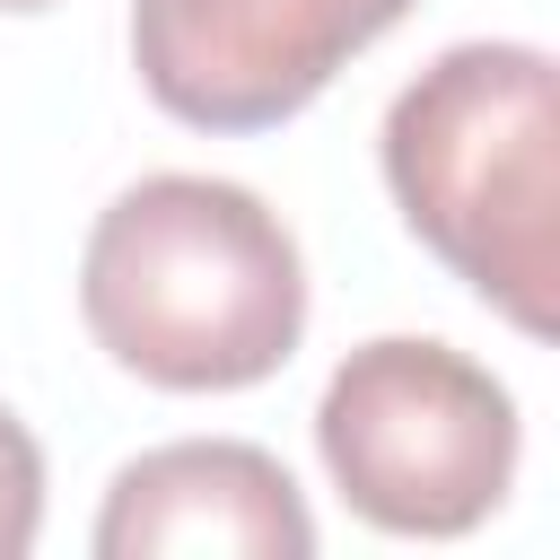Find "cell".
<instances>
[{
  "instance_id": "6da1fadb",
  "label": "cell",
  "mask_w": 560,
  "mask_h": 560,
  "mask_svg": "<svg viewBox=\"0 0 560 560\" xmlns=\"http://www.w3.org/2000/svg\"><path fill=\"white\" fill-rule=\"evenodd\" d=\"M79 315L140 385L236 394L289 368L306 332V262L280 210H262L245 184L149 175L96 219Z\"/></svg>"
},
{
  "instance_id": "7a4b0ae2",
  "label": "cell",
  "mask_w": 560,
  "mask_h": 560,
  "mask_svg": "<svg viewBox=\"0 0 560 560\" xmlns=\"http://www.w3.org/2000/svg\"><path fill=\"white\" fill-rule=\"evenodd\" d=\"M402 228L516 332L560 324V79L534 44H455L385 114Z\"/></svg>"
},
{
  "instance_id": "3957f363",
  "label": "cell",
  "mask_w": 560,
  "mask_h": 560,
  "mask_svg": "<svg viewBox=\"0 0 560 560\" xmlns=\"http://www.w3.org/2000/svg\"><path fill=\"white\" fill-rule=\"evenodd\" d=\"M315 446L332 490L376 534H472L516 481V402L508 385L446 341H368L332 368L315 402Z\"/></svg>"
},
{
  "instance_id": "277c9868",
  "label": "cell",
  "mask_w": 560,
  "mask_h": 560,
  "mask_svg": "<svg viewBox=\"0 0 560 560\" xmlns=\"http://www.w3.org/2000/svg\"><path fill=\"white\" fill-rule=\"evenodd\" d=\"M411 9L420 0H131V70L192 131H271Z\"/></svg>"
},
{
  "instance_id": "5b68a950",
  "label": "cell",
  "mask_w": 560,
  "mask_h": 560,
  "mask_svg": "<svg viewBox=\"0 0 560 560\" xmlns=\"http://www.w3.org/2000/svg\"><path fill=\"white\" fill-rule=\"evenodd\" d=\"M105 560H306L315 516L298 481L245 438H184L114 472L96 516Z\"/></svg>"
},
{
  "instance_id": "8992f818",
  "label": "cell",
  "mask_w": 560,
  "mask_h": 560,
  "mask_svg": "<svg viewBox=\"0 0 560 560\" xmlns=\"http://www.w3.org/2000/svg\"><path fill=\"white\" fill-rule=\"evenodd\" d=\"M44 525V455L26 438V420L0 402V560H26Z\"/></svg>"
},
{
  "instance_id": "52a82bcc",
  "label": "cell",
  "mask_w": 560,
  "mask_h": 560,
  "mask_svg": "<svg viewBox=\"0 0 560 560\" xmlns=\"http://www.w3.org/2000/svg\"><path fill=\"white\" fill-rule=\"evenodd\" d=\"M0 9H52V0H0Z\"/></svg>"
}]
</instances>
